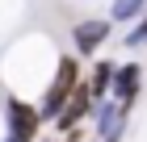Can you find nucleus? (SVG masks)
<instances>
[{"mask_svg": "<svg viewBox=\"0 0 147 142\" xmlns=\"http://www.w3.org/2000/svg\"><path fill=\"white\" fill-rule=\"evenodd\" d=\"M4 142H17V138H4Z\"/></svg>", "mask_w": 147, "mask_h": 142, "instance_id": "nucleus-10", "label": "nucleus"}, {"mask_svg": "<svg viewBox=\"0 0 147 142\" xmlns=\"http://www.w3.org/2000/svg\"><path fill=\"white\" fill-rule=\"evenodd\" d=\"M139 42H147V21H143V25H139V29H135V33H130V46H139Z\"/></svg>", "mask_w": 147, "mask_h": 142, "instance_id": "nucleus-9", "label": "nucleus"}, {"mask_svg": "<svg viewBox=\"0 0 147 142\" xmlns=\"http://www.w3.org/2000/svg\"><path fill=\"white\" fill-rule=\"evenodd\" d=\"M76 88H80V67H76V59H59V67H55V84L46 88V100L38 105L42 121H55L59 113H63V105L76 96Z\"/></svg>", "mask_w": 147, "mask_h": 142, "instance_id": "nucleus-1", "label": "nucleus"}, {"mask_svg": "<svg viewBox=\"0 0 147 142\" xmlns=\"http://www.w3.org/2000/svg\"><path fill=\"white\" fill-rule=\"evenodd\" d=\"M113 71H118V67H113V63H97V71H92V84H88L92 100H101L105 92H109V88H113Z\"/></svg>", "mask_w": 147, "mask_h": 142, "instance_id": "nucleus-7", "label": "nucleus"}, {"mask_svg": "<svg viewBox=\"0 0 147 142\" xmlns=\"http://www.w3.org/2000/svg\"><path fill=\"white\" fill-rule=\"evenodd\" d=\"M143 4H147V0H113L109 17H113V21H135L139 13H143Z\"/></svg>", "mask_w": 147, "mask_h": 142, "instance_id": "nucleus-8", "label": "nucleus"}, {"mask_svg": "<svg viewBox=\"0 0 147 142\" xmlns=\"http://www.w3.org/2000/svg\"><path fill=\"white\" fill-rule=\"evenodd\" d=\"M51 142H55V138H51Z\"/></svg>", "mask_w": 147, "mask_h": 142, "instance_id": "nucleus-11", "label": "nucleus"}, {"mask_svg": "<svg viewBox=\"0 0 147 142\" xmlns=\"http://www.w3.org/2000/svg\"><path fill=\"white\" fill-rule=\"evenodd\" d=\"M92 113H97V134H101L105 142H109V138H118V130H122V117H126V109H122V105H118V100H105V105L97 100V109H92Z\"/></svg>", "mask_w": 147, "mask_h": 142, "instance_id": "nucleus-5", "label": "nucleus"}, {"mask_svg": "<svg viewBox=\"0 0 147 142\" xmlns=\"http://www.w3.org/2000/svg\"><path fill=\"white\" fill-rule=\"evenodd\" d=\"M139 79H143V67H139V63H126V67L113 71V88H109V92H113V100H118L122 109L139 96Z\"/></svg>", "mask_w": 147, "mask_h": 142, "instance_id": "nucleus-4", "label": "nucleus"}, {"mask_svg": "<svg viewBox=\"0 0 147 142\" xmlns=\"http://www.w3.org/2000/svg\"><path fill=\"white\" fill-rule=\"evenodd\" d=\"M71 38H76L80 55H88V50H97V46L109 38V21H80L76 29H71Z\"/></svg>", "mask_w": 147, "mask_h": 142, "instance_id": "nucleus-6", "label": "nucleus"}, {"mask_svg": "<svg viewBox=\"0 0 147 142\" xmlns=\"http://www.w3.org/2000/svg\"><path fill=\"white\" fill-rule=\"evenodd\" d=\"M4 117H9V138H17V142H34V138H38L42 113H38L34 105H25V100L13 96L9 105H4Z\"/></svg>", "mask_w": 147, "mask_h": 142, "instance_id": "nucleus-2", "label": "nucleus"}, {"mask_svg": "<svg viewBox=\"0 0 147 142\" xmlns=\"http://www.w3.org/2000/svg\"><path fill=\"white\" fill-rule=\"evenodd\" d=\"M92 109H97V100H92V92H88V88L80 84V88H76V96H71L67 105H63V113L55 117V125H59V130H76V125L88 117Z\"/></svg>", "mask_w": 147, "mask_h": 142, "instance_id": "nucleus-3", "label": "nucleus"}]
</instances>
